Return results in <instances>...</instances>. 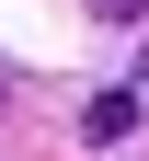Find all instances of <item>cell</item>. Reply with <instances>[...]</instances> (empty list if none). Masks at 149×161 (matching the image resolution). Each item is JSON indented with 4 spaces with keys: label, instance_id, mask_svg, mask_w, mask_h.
Segmentation results:
<instances>
[{
    "label": "cell",
    "instance_id": "obj_1",
    "mask_svg": "<svg viewBox=\"0 0 149 161\" xmlns=\"http://www.w3.org/2000/svg\"><path fill=\"white\" fill-rule=\"evenodd\" d=\"M80 138H92V150H115V138H138V92H103V104L80 115Z\"/></svg>",
    "mask_w": 149,
    "mask_h": 161
},
{
    "label": "cell",
    "instance_id": "obj_2",
    "mask_svg": "<svg viewBox=\"0 0 149 161\" xmlns=\"http://www.w3.org/2000/svg\"><path fill=\"white\" fill-rule=\"evenodd\" d=\"M92 12H115V23H126V12H149V0H92Z\"/></svg>",
    "mask_w": 149,
    "mask_h": 161
}]
</instances>
